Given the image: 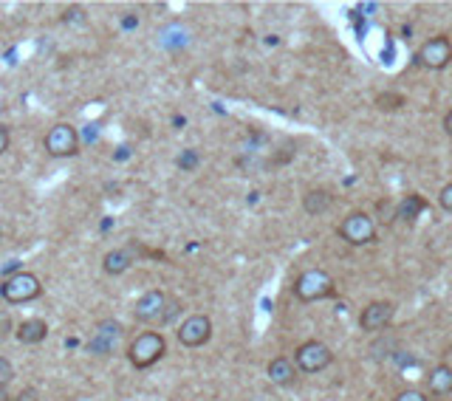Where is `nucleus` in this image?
<instances>
[{
    "instance_id": "obj_12",
    "label": "nucleus",
    "mask_w": 452,
    "mask_h": 401,
    "mask_svg": "<svg viewBox=\"0 0 452 401\" xmlns=\"http://www.w3.org/2000/svg\"><path fill=\"white\" fill-rule=\"evenodd\" d=\"M331 204H334V195L325 192V189H311V192H306V198H303V210H306L308 215H322V212L331 210Z\"/></svg>"
},
{
    "instance_id": "obj_1",
    "label": "nucleus",
    "mask_w": 452,
    "mask_h": 401,
    "mask_svg": "<svg viewBox=\"0 0 452 401\" xmlns=\"http://www.w3.org/2000/svg\"><path fill=\"white\" fill-rule=\"evenodd\" d=\"M164 353H167V342L156 331H147V333L136 336L127 348V359L133 362V367H153Z\"/></svg>"
},
{
    "instance_id": "obj_13",
    "label": "nucleus",
    "mask_w": 452,
    "mask_h": 401,
    "mask_svg": "<svg viewBox=\"0 0 452 401\" xmlns=\"http://www.w3.org/2000/svg\"><path fill=\"white\" fill-rule=\"evenodd\" d=\"M427 210V200L421 198V195H404L401 200H398V207H396V218H401V221H415V218H421V212Z\"/></svg>"
},
{
    "instance_id": "obj_10",
    "label": "nucleus",
    "mask_w": 452,
    "mask_h": 401,
    "mask_svg": "<svg viewBox=\"0 0 452 401\" xmlns=\"http://www.w3.org/2000/svg\"><path fill=\"white\" fill-rule=\"evenodd\" d=\"M164 308H167V297L161 291H147V294L139 297L133 314H136L139 322H161Z\"/></svg>"
},
{
    "instance_id": "obj_16",
    "label": "nucleus",
    "mask_w": 452,
    "mask_h": 401,
    "mask_svg": "<svg viewBox=\"0 0 452 401\" xmlns=\"http://www.w3.org/2000/svg\"><path fill=\"white\" fill-rule=\"evenodd\" d=\"M269 378L275 381V384H291L294 381V362H289L286 356H277V359H272L269 362Z\"/></svg>"
},
{
    "instance_id": "obj_8",
    "label": "nucleus",
    "mask_w": 452,
    "mask_h": 401,
    "mask_svg": "<svg viewBox=\"0 0 452 401\" xmlns=\"http://www.w3.org/2000/svg\"><path fill=\"white\" fill-rule=\"evenodd\" d=\"M209 336H212V322H209V317H203V314L187 317V319L178 325V342H181L184 348H198V345H203Z\"/></svg>"
},
{
    "instance_id": "obj_9",
    "label": "nucleus",
    "mask_w": 452,
    "mask_h": 401,
    "mask_svg": "<svg viewBox=\"0 0 452 401\" xmlns=\"http://www.w3.org/2000/svg\"><path fill=\"white\" fill-rule=\"evenodd\" d=\"M119 339H122V325L113 322V319H105V322L96 325V333H94V339L88 342V353H99V356L113 353L116 345H119Z\"/></svg>"
},
{
    "instance_id": "obj_26",
    "label": "nucleus",
    "mask_w": 452,
    "mask_h": 401,
    "mask_svg": "<svg viewBox=\"0 0 452 401\" xmlns=\"http://www.w3.org/2000/svg\"><path fill=\"white\" fill-rule=\"evenodd\" d=\"M136 26H139V18H133V15L122 18V29H127V32H130V29H136Z\"/></svg>"
},
{
    "instance_id": "obj_17",
    "label": "nucleus",
    "mask_w": 452,
    "mask_h": 401,
    "mask_svg": "<svg viewBox=\"0 0 452 401\" xmlns=\"http://www.w3.org/2000/svg\"><path fill=\"white\" fill-rule=\"evenodd\" d=\"M130 263H133V257H130L127 249H113V252L105 255L102 269H105L108 274H125V272L130 269Z\"/></svg>"
},
{
    "instance_id": "obj_3",
    "label": "nucleus",
    "mask_w": 452,
    "mask_h": 401,
    "mask_svg": "<svg viewBox=\"0 0 452 401\" xmlns=\"http://www.w3.org/2000/svg\"><path fill=\"white\" fill-rule=\"evenodd\" d=\"M294 294H297L303 303H314V300L331 297V294H334V280H331L325 272H320V269H308L306 274L297 277Z\"/></svg>"
},
{
    "instance_id": "obj_5",
    "label": "nucleus",
    "mask_w": 452,
    "mask_h": 401,
    "mask_svg": "<svg viewBox=\"0 0 452 401\" xmlns=\"http://www.w3.org/2000/svg\"><path fill=\"white\" fill-rule=\"evenodd\" d=\"M331 359L334 356H331L328 345H322V342H303L297 348V353H294V364L303 373H320V370H325L331 364Z\"/></svg>"
},
{
    "instance_id": "obj_23",
    "label": "nucleus",
    "mask_w": 452,
    "mask_h": 401,
    "mask_svg": "<svg viewBox=\"0 0 452 401\" xmlns=\"http://www.w3.org/2000/svg\"><path fill=\"white\" fill-rule=\"evenodd\" d=\"M438 204H441L446 212H452V184H446V186L441 189V195H438Z\"/></svg>"
},
{
    "instance_id": "obj_14",
    "label": "nucleus",
    "mask_w": 452,
    "mask_h": 401,
    "mask_svg": "<svg viewBox=\"0 0 452 401\" xmlns=\"http://www.w3.org/2000/svg\"><path fill=\"white\" fill-rule=\"evenodd\" d=\"M49 336V325L43 322V319H26V322H20V328H18V339L23 342V345H37V342H43Z\"/></svg>"
},
{
    "instance_id": "obj_22",
    "label": "nucleus",
    "mask_w": 452,
    "mask_h": 401,
    "mask_svg": "<svg viewBox=\"0 0 452 401\" xmlns=\"http://www.w3.org/2000/svg\"><path fill=\"white\" fill-rule=\"evenodd\" d=\"M401 96H396V94H382V96H376V105H382V108H401Z\"/></svg>"
},
{
    "instance_id": "obj_2",
    "label": "nucleus",
    "mask_w": 452,
    "mask_h": 401,
    "mask_svg": "<svg viewBox=\"0 0 452 401\" xmlns=\"http://www.w3.org/2000/svg\"><path fill=\"white\" fill-rule=\"evenodd\" d=\"M40 291H43V286L32 272H15L12 277H6L4 286H0V297L6 303H15V305L40 297Z\"/></svg>"
},
{
    "instance_id": "obj_21",
    "label": "nucleus",
    "mask_w": 452,
    "mask_h": 401,
    "mask_svg": "<svg viewBox=\"0 0 452 401\" xmlns=\"http://www.w3.org/2000/svg\"><path fill=\"white\" fill-rule=\"evenodd\" d=\"M178 314H181V305H178L175 300H167V308H164V314H161V322H164V325H170Z\"/></svg>"
},
{
    "instance_id": "obj_20",
    "label": "nucleus",
    "mask_w": 452,
    "mask_h": 401,
    "mask_svg": "<svg viewBox=\"0 0 452 401\" xmlns=\"http://www.w3.org/2000/svg\"><path fill=\"white\" fill-rule=\"evenodd\" d=\"M63 20H65L68 26H71V23H85V12H82V6H71V9H65Z\"/></svg>"
},
{
    "instance_id": "obj_4",
    "label": "nucleus",
    "mask_w": 452,
    "mask_h": 401,
    "mask_svg": "<svg viewBox=\"0 0 452 401\" xmlns=\"http://www.w3.org/2000/svg\"><path fill=\"white\" fill-rule=\"evenodd\" d=\"M339 235H342L348 243H353V246H365V243H370V241L376 238V224H373V218L365 215V212H351V215L342 221Z\"/></svg>"
},
{
    "instance_id": "obj_15",
    "label": "nucleus",
    "mask_w": 452,
    "mask_h": 401,
    "mask_svg": "<svg viewBox=\"0 0 452 401\" xmlns=\"http://www.w3.org/2000/svg\"><path fill=\"white\" fill-rule=\"evenodd\" d=\"M427 384H429V390H432L435 395H446V393H452V367H446V364L432 367V370H429V376H427Z\"/></svg>"
},
{
    "instance_id": "obj_24",
    "label": "nucleus",
    "mask_w": 452,
    "mask_h": 401,
    "mask_svg": "<svg viewBox=\"0 0 452 401\" xmlns=\"http://www.w3.org/2000/svg\"><path fill=\"white\" fill-rule=\"evenodd\" d=\"M393 401H427V395H424L421 390H404V393H398Z\"/></svg>"
},
{
    "instance_id": "obj_19",
    "label": "nucleus",
    "mask_w": 452,
    "mask_h": 401,
    "mask_svg": "<svg viewBox=\"0 0 452 401\" xmlns=\"http://www.w3.org/2000/svg\"><path fill=\"white\" fill-rule=\"evenodd\" d=\"M178 167H181V170H195V167H198V153H195V150L181 153V155H178Z\"/></svg>"
},
{
    "instance_id": "obj_7",
    "label": "nucleus",
    "mask_w": 452,
    "mask_h": 401,
    "mask_svg": "<svg viewBox=\"0 0 452 401\" xmlns=\"http://www.w3.org/2000/svg\"><path fill=\"white\" fill-rule=\"evenodd\" d=\"M80 147V136L71 125H57L51 127V133L46 136V150L54 155V158H65V155H74Z\"/></svg>"
},
{
    "instance_id": "obj_6",
    "label": "nucleus",
    "mask_w": 452,
    "mask_h": 401,
    "mask_svg": "<svg viewBox=\"0 0 452 401\" xmlns=\"http://www.w3.org/2000/svg\"><path fill=\"white\" fill-rule=\"evenodd\" d=\"M449 60H452V43H449L446 37H432V40H427V43L418 49V54H415V63L424 65V68H432V71L449 65Z\"/></svg>"
},
{
    "instance_id": "obj_11",
    "label": "nucleus",
    "mask_w": 452,
    "mask_h": 401,
    "mask_svg": "<svg viewBox=\"0 0 452 401\" xmlns=\"http://www.w3.org/2000/svg\"><path fill=\"white\" fill-rule=\"evenodd\" d=\"M390 319H393V303L379 300V303H370V305L362 311L359 325H362L365 331H382V328L390 325Z\"/></svg>"
},
{
    "instance_id": "obj_28",
    "label": "nucleus",
    "mask_w": 452,
    "mask_h": 401,
    "mask_svg": "<svg viewBox=\"0 0 452 401\" xmlns=\"http://www.w3.org/2000/svg\"><path fill=\"white\" fill-rule=\"evenodd\" d=\"M6 398H9V395H6V387H4V390H0V401H6Z\"/></svg>"
},
{
    "instance_id": "obj_18",
    "label": "nucleus",
    "mask_w": 452,
    "mask_h": 401,
    "mask_svg": "<svg viewBox=\"0 0 452 401\" xmlns=\"http://www.w3.org/2000/svg\"><path fill=\"white\" fill-rule=\"evenodd\" d=\"M12 376H15V367H12V362L0 356V390H4V387L12 381Z\"/></svg>"
},
{
    "instance_id": "obj_25",
    "label": "nucleus",
    "mask_w": 452,
    "mask_h": 401,
    "mask_svg": "<svg viewBox=\"0 0 452 401\" xmlns=\"http://www.w3.org/2000/svg\"><path fill=\"white\" fill-rule=\"evenodd\" d=\"M6 150H9V130L0 127V155H4Z\"/></svg>"
},
{
    "instance_id": "obj_27",
    "label": "nucleus",
    "mask_w": 452,
    "mask_h": 401,
    "mask_svg": "<svg viewBox=\"0 0 452 401\" xmlns=\"http://www.w3.org/2000/svg\"><path fill=\"white\" fill-rule=\"evenodd\" d=\"M444 130H446V136H452V110L444 116Z\"/></svg>"
}]
</instances>
